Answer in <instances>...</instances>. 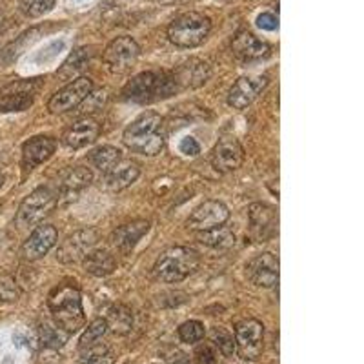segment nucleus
<instances>
[{
	"mask_svg": "<svg viewBox=\"0 0 364 364\" xmlns=\"http://www.w3.org/2000/svg\"><path fill=\"white\" fill-rule=\"evenodd\" d=\"M199 242H203L204 246H210V248L215 250H230L235 245V235L230 228L226 226H217L206 230V232H199L197 237Z\"/></svg>",
	"mask_w": 364,
	"mask_h": 364,
	"instance_id": "obj_27",
	"label": "nucleus"
},
{
	"mask_svg": "<svg viewBox=\"0 0 364 364\" xmlns=\"http://www.w3.org/2000/svg\"><path fill=\"white\" fill-rule=\"evenodd\" d=\"M97 242H99V232L97 230H93V228L79 230V232H75L73 235L64 240L63 246L58 248L57 259L64 264L82 261L84 257L95 248Z\"/></svg>",
	"mask_w": 364,
	"mask_h": 364,
	"instance_id": "obj_11",
	"label": "nucleus"
},
{
	"mask_svg": "<svg viewBox=\"0 0 364 364\" xmlns=\"http://www.w3.org/2000/svg\"><path fill=\"white\" fill-rule=\"evenodd\" d=\"M91 171L82 166H75L71 170H68V173L64 175L63 181H60V186H58V197H66V199H73L75 195L82 191L84 188L90 186Z\"/></svg>",
	"mask_w": 364,
	"mask_h": 364,
	"instance_id": "obj_24",
	"label": "nucleus"
},
{
	"mask_svg": "<svg viewBox=\"0 0 364 364\" xmlns=\"http://www.w3.org/2000/svg\"><path fill=\"white\" fill-rule=\"evenodd\" d=\"M122 141L133 154L155 157L164 149V120L155 112L142 113L124 129Z\"/></svg>",
	"mask_w": 364,
	"mask_h": 364,
	"instance_id": "obj_1",
	"label": "nucleus"
},
{
	"mask_svg": "<svg viewBox=\"0 0 364 364\" xmlns=\"http://www.w3.org/2000/svg\"><path fill=\"white\" fill-rule=\"evenodd\" d=\"M41 87L42 82L38 79L13 80L11 84L0 90V112L9 113L29 109Z\"/></svg>",
	"mask_w": 364,
	"mask_h": 364,
	"instance_id": "obj_7",
	"label": "nucleus"
},
{
	"mask_svg": "<svg viewBox=\"0 0 364 364\" xmlns=\"http://www.w3.org/2000/svg\"><path fill=\"white\" fill-rule=\"evenodd\" d=\"M104 321H106L108 330L117 333V336H126L133 328V314L124 304H113L106 311V318Z\"/></svg>",
	"mask_w": 364,
	"mask_h": 364,
	"instance_id": "obj_26",
	"label": "nucleus"
},
{
	"mask_svg": "<svg viewBox=\"0 0 364 364\" xmlns=\"http://www.w3.org/2000/svg\"><path fill=\"white\" fill-rule=\"evenodd\" d=\"M90 161L102 173H108L113 166L120 161V149L115 148V146H102V148H97L95 151H91Z\"/></svg>",
	"mask_w": 364,
	"mask_h": 364,
	"instance_id": "obj_28",
	"label": "nucleus"
},
{
	"mask_svg": "<svg viewBox=\"0 0 364 364\" xmlns=\"http://www.w3.org/2000/svg\"><path fill=\"white\" fill-rule=\"evenodd\" d=\"M106 331H108L106 321H104V318H95V321H93V323L86 328V331L82 333V337H80L79 348L80 350H87V348L99 344L100 339L106 336Z\"/></svg>",
	"mask_w": 364,
	"mask_h": 364,
	"instance_id": "obj_31",
	"label": "nucleus"
},
{
	"mask_svg": "<svg viewBox=\"0 0 364 364\" xmlns=\"http://www.w3.org/2000/svg\"><path fill=\"white\" fill-rule=\"evenodd\" d=\"M171 364H193V363H191L190 357L184 355V353H181V355L175 357V359L171 360Z\"/></svg>",
	"mask_w": 364,
	"mask_h": 364,
	"instance_id": "obj_39",
	"label": "nucleus"
},
{
	"mask_svg": "<svg viewBox=\"0 0 364 364\" xmlns=\"http://www.w3.org/2000/svg\"><path fill=\"white\" fill-rule=\"evenodd\" d=\"M58 232L55 226L50 224H42L35 230L31 235L28 237L24 245L21 248V255L24 257L26 261H38L46 253L50 252L55 245H57Z\"/></svg>",
	"mask_w": 364,
	"mask_h": 364,
	"instance_id": "obj_17",
	"label": "nucleus"
},
{
	"mask_svg": "<svg viewBox=\"0 0 364 364\" xmlns=\"http://www.w3.org/2000/svg\"><path fill=\"white\" fill-rule=\"evenodd\" d=\"M58 204V193L50 186H41L22 200L17 211V226L29 228L42 223Z\"/></svg>",
	"mask_w": 364,
	"mask_h": 364,
	"instance_id": "obj_6",
	"label": "nucleus"
},
{
	"mask_svg": "<svg viewBox=\"0 0 364 364\" xmlns=\"http://www.w3.org/2000/svg\"><path fill=\"white\" fill-rule=\"evenodd\" d=\"M264 350V326L257 318H246L235 328V352L240 359L257 360Z\"/></svg>",
	"mask_w": 364,
	"mask_h": 364,
	"instance_id": "obj_8",
	"label": "nucleus"
},
{
	"mask_svg": "<svg viewBox=\"0 0 364 364\" xmlns=\"http://www.w3.org/2000/svg\"><path fill=\"white\" fill-rule=\"evenodd\" d=\"M84 261V269L93 277H108L117 269L115 257L106 250H91Z\"/></svg>",
	"mask_w": 364,
	"mask_h": 364,
	"instance_id": "obj_25",
	"label": "nucleus"
},
{
	"mask_svg": "<svg viewBox=\"0 0 364 364\" xmlns=\"http://www.w3.org/2000/svg\"><path fill=\"white\" fill-rule=\"evenodd\" d=\"M210 343L217 348V352L224 357H232L235 353V337L224 328L215 326L210 330Z\"/></svg>",
	"mask_w": 364,
	"mask_h": 364,
	"instance_id": "obj_30",
	"label": "nucleus"
},
{
	"mask_svg": "<svg viewBox=\"0 0 364 364\" xmlns=\"http://www.w3.org/2000/svg\"><path fill=\"white\" fill-rule=\"evenodd\" d=\"M250 237L255 242H268L277 233V211L272 206L255 203L248 208Z\"/></svg>",
	"mask_w": 364,
	"mask_h": 364,
	"instance_id": "obj_12",
	"label": "nucleus"
},
{
	"mask_svg": "<svg viewBox=\"0 0 364 364\" xmlns=\"http://www.w3.org/2000/svg\"><path fill=\"white\" fill-rule=\"evenodd\" d=\"M211 31V21L200 13H184L175 18L168 28V38L177 48H197L208 38Z\"/></svg>",
	"mask_w": 364,
	"mask_h": 364,
	"instance_id": "obj_5",
	"label": "nucleus"
},
{
	"mask_svg": "<svg viewBox=\"0 0 364 364\" xmlns=\"http://www.w3.org/2000/svg\"><path fill=\"white\" fill-rule=\"evenodd\" d=\"M84 352L86 353L79 360V364H113V355L106 346L95 344V346L87 348Z\"/></svg>",
	"mask_w": 364,
	"mask_h": 364,
	"instance_id": "obj_33",
	"label": "nucleus"
},
{
	"mask_svg": "<svg viewBox=\"0 0 364 364\" xmlns=\"http://www.w3.org/2000/svg\"><path fill=\"white\" fill-rule=\"evenodd\" d=\"M246 277L259 288H273L279 284V259L273 253H261L246 266Z\"/></svg>",
	"mask_w": 364,
	"mask_h": 364,
	"instance_id": "obj_16",
	"label": "nucleus"
},
{
	"mask_svg": "<svg viewBox=\"0 0 364 364\" xmlns=\"http://www.w3.org/2000/svg\"><path fill=\"white\" fill-rule=\"evenodd\" d=\"M245 162V148L235 136H223L211 154V164L220 173L237 171Z\"/></svg>",
	"mask_w": 364,
	"mask_h": 364,
	"instance_id": "obj_13",
	"label": "nucleus"
},
{
	"mask_svg": "<svg viewBox=\"0 0 364 364\" xmlns=\"http://www.w3.org/2000/svg\"><path fill=\"white\" fill-rule=\"evenodd\" d=\"M200 264L199 252L188 246H173L166 250L155 262V275L164 282H181L193 275Z\"/></svg>",
	"mask_w": 364,
	"mask_h": 364,
	"instance_id": "obj_4",
	"label": "nucleus"
},
{
	"mask_svg": "<svg viewBox=\"0 0 364 364\" xmlns=\"http://www.w3.org/2000/svg\"><path fill=\"white\" fill-rule=\"evenodd\" d=\"M233 53L242 60H259V58H266L272 51L268 42L259 41L253 33L250 31H240L237 37L233 38L232 44Z\"/></svg>",
	"mask_w": 364,
	"mask_h": 364,
	"instance_id": "obj_20",
	"label": "nucleus"
},
{
	"mask_svg": "<svg viewBox=\"0 0 364 364\" xmlns=\"http://www.w3.org/2000/svg\"><path fill=\"white\" fill-rule=\"evenodd\" d=\"M204 324L199 321H186L178 326V337L182 343L197 344L204 339Z\"/></svg>",
	"mask_w": 364,
	"mask_h": 364,
	"instance_id": "obj_32",
	"label": "nucleus"
},
{
	"mask_svg": "<svg viewBox=\"0 0 364 364\" xmlns=\"http://www.w3.org/2000/svg\"><path fill=\"white\" fill-rule=\"evenodd\" d=\"M268 77L266 75H250V77H240L230 90L228 104L235 109L248 108L250 104L261 95L268 86Z\"/></svg>",
	"mask_w": 364,
	"mask_h": 364,
	"instance_id": "obj_14",
	"label": "nucleus"
},
{
	"mask_svg": "<svg viewBox=\"0 0 364 364\" xmlns=\"http://www.w3.org/2000/svg\"><path fill=\"white\" fill-rule=\"evenodd\" d=\"M21 297V288L11 275L0 277V302H15Z\"/></svg>",
	"mask_w": 364,
	"mask_h": 364,
	"instance_id": "obj_35",
	"label": "nucleus"
},
{
	"mask_svg": "<svg viewBox=\"0 0 364 364\" xmlns=\"http://www.w3.org/2000/svg\"><path fill=\"white\" fill-rule=\"evenodd\" d=\"M100 136V124L91 117H84L70 126L63 135V144L71 149H80L93 144Z\"/></svg>",
	"mask_w": 364,
	"mask_h": 364,
	"instance_id": "obj_18",
	"label": "nucleus"
},
{
	"mask_svg": "<svg viewBox=\"0 0 364 364\" xmlns=\"http://www.w3.org/2000/svg\"><path fill=\"white\" fill-rule=\"evenodd\" d=\"M149 230V223L144 219L133 220V223L124 224V226L117 228L115 232H113V245L119 252L122 253H129L133 248L136 246V242L142 239V237L148 233Z\"/></svg>",
	"mask_w": 364,
	"mask_h": 364,
	"instance_id": "obj_21",
	"label": "nucleus"
},
{
	"mask_svg": "<svg viewBox=\"0 0 364 364\" xmlns=\"http://www.w3.org/2000/svg\"><path fill=\"white\" fill-rule=\"evenodd\" d=\"M55 6V0H21V9L26 17L37 18L50 11Z\"/></svg>",
	"mask_w": 364,
	"mask_h": 364,
	"instance_id": "obj_34",
	"label": "nucleus"
},
{
	"mask_svg": "<svg viewBox=\"0 0 364 364\" xmlns=\"http://www.w3.org/2000/svg\"><path fill=\"white\" fill-rule=\"evenodd\" d=\"M257 26H259L261 29H266V31H273V29H277L279 22H277V17L272 15V13H262V15L257 17Z\"/></svg>",
	"mask_w": 364,
	"mask_h": 364,
	"instance_id": "obj_38",
	"label": "nucleus"
},
{
	"mask_svg": "<svg viewBox=\"0 0 364 364\" xmlns=\"http://www.w3.org/2000/svg\"><path fill=\"white\" fill-rule=\"evenodd\" d=\"M91 91H93V80L87 79V77L75 79L73 82H70L66 87H63V90L57 91L51 97L50 102H48V109L53 115L71 112V109L80 106L91 95Z\"/></svg>",
	"mask_w": 364,
	"mask_h": 364,
	"instance_id": "obj_10",
	"label": "nucleus"
},
{
	"mask_svg": "<svg viewBox=\"0 0 364 364\" xmlns=\"http://www.w3.org/2000/svg\"><path fill=\"white\" fill-rule=\"evenodd\" d=\"M230 219V210L219 200H204L193 210L188 219V228L193 232H206L211 228L223 226Z\"/></svg>",
	"mask_w": 364,
	"mask_h": 364,
	"instance_id": "obj_15",
	"label": "nucleus"
},
{
	"mask_svg": "<svg viewBox=\"0 0 364 364\" xmlns=\"http://www.w3.org/2000/svg\"><path fill=\"white\" fill-rule=\"evenodd\" d=\"M211 70L203 60H190L173 75L175 82L178 87H199L210 79Z\"/></svg>",
	"mask_w": 364,
	"mask_h": 364,
	"instance_id": "obj_23",
	"label": "nucleus"
},
{
	"mask_svg": "<svg viewBox=\"0 0 364 364\" xmlns=\"http://www.w3.org/2000/svg\"><path fill=\"white\" fill-rule=\"evenodd\" d=\"M4 181H6V177H4V173H2V170H0V188L4 186Z\"/></svg>",
	"mask_w": 364,
	"mask_h": 364,
	"instance_id": "obj_40",
	"label": "nucleus"
},
{
	"mask_svg": "<svg viewBox=\"0 0 364 364\" xmlns=\"http://www.w3.org/2000/svg\"><path fill=\"white\" fill-rule=\"evenodd\" d=\"M178 90L175 82L173 75L166 73H154V71H146V73L136 75L129 80L122 90V95L126 100L132 102L146 104L155 102V100L168 99Z\"/></svg>",
	"mask_w": 364,
	"mask_h": 364,
	"instance_id": "obj_3",
	"label": "nucleus"
},
{
	"mask_svg": "<svg viewBox=\"0 0 364 364\" xmlns=\"http://www.w3.org/2000/svg\"><path fill=\"white\" fill-rule=\"evenodd\" d=\"M57 149V141L51 136H33L22 146V164L26 170H33L38 164L51 159Z\"/></svg>",
	"mask_w": 364,
	"mask_h": 364,
	"instance_id": "obj_19",
	"label": "nucleus"
},
{
	"mask_svg": "<svg viewBox=\"0 0 364 364\" xmlns=\"http://www.w3.org/2000/svg\"><path fill=\"white\" fill-rule=\"evenodd\" d=\"M50 310L53 323L66 333H75L86 323L80 291L71 284L58 286L50 295Z\"/></svg>",
	"mask_w": 364,
	"mask_h": 364,
	"instance_id": "obj_2",
	"label": "nucleus"
},
{
	"mask_svg": "<svg viewBox=\"0 0 364 364\" xmlns=\"http://www.w3.org/2000/svg\"><path fill=\"white\" fill-rule=\"evenodd\" d=\"M141 175V168L135 161H129V159H120L112 170L106 173V182H108V188L112 191H122L128 186H132L133 182L139 178Z\"/></svg>",
	"mask_w": 364,
	"mask_h": 364,
	"instance_id": "obj_22",
	"label": "nucleus"
},
{
	"mask_svg": "<svg viewBox=\"0 0 364 364\" xmlns=\"http://www.w3.org/2000/svg\"><path fill=\"white\" fill-rule=\"evenodd\" d=\"M141 55V48L132 37H117L104 50V63L112 73H128L135 66L136 58Z\"/></svg>",
	"mask_w": 364,
	"mask_h": 364,
	"instance_id": "obj_9",
	"label": "nucleus"
},
{
	"mask_svg": "<svg viewBox=\"0 0 364 364\" xmlns=\"http://www.w3.org/2000/svg\"><path fill=\"white\" fill-rule=\"evenodd\" d=\"M38 336H41V343L44 344V346L57 350V348H63L64 344H66L68 336H70V333L60 330L57 324L42 323L41 326H38Z\"/></svg>",
	"mask_w": 364,
	"mask_h": 364,
	"instance_id": "obj_29",
	"label": "nucleus"
},
{
	"mask_svg": "<svg viewBox=\"0 0 364 364\" xmlns=\"http://www.w3.org/2000/svg\"><path fill=\"white\" fill-rule=\"evenodd\" d=\"M181 151L184 155H188V157H197V155L200 154V146L199 142L195 141L193 136H186V139H182L181 141Z\"/></svg>",
	"mask_w": 364,
	"mask_h": 364,
	"instance_id": "obj_37",
	"label": "nucleus"
},
{
	"mask_svg": "<svg viewBox=\"0 0 364 364\" xmlns=\"http://www.w3.org/2000/svg\"><path fill=\"white\" fill-rule=\"evenodd\" d=\"M195 357H197V360H199L200 364H215L219 352H217V348L211 343H204L200 344V346H197Z\"/></svg>",
	"mask_w": 364,
	"mask_h": 364,
	"instance_id": "obj_36",
	"label": "nucleus"
}]
</instances>
